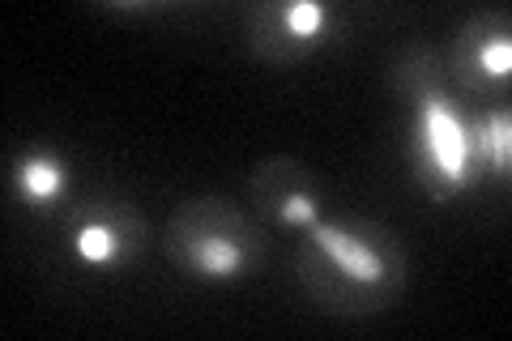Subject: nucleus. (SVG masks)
I'll return each instance as SVG.
<instances>
[{"label": "nucleus", "instance_id": "1", "mask_svg": "<svg viewBox=\"0 0 512 341\" xmlns=\"http://www.w3.org/2000/svg\"><path fill=\"white\" fill-rule=\"evenodd\" d=\"M295 278L329 316H376L402 299L410 261L389 226L372 218H316L299 243Z\"/></svg>", "mask_w": 512, "mask_h": 341}, {"label": "nucleus", "instance_id": "2", "mask_svg": "<svg viewBox=\"0 0 512 341\" xmlns=\"http://www.w3.org/2000/svg\"><path fill=\"white\" fill-rule=\"evenodd\" d=\"M393 77L414 103L410 162L419 184L436 201L466 192L478 180L474 137H470V116L461 111V103L453 99V90L444 81V64L431 52H410L406 60H397Z\"/></svg>", "mask_w": 512, "mask_h": 341}, {"label": "nucleus", "instance_id": "3", "mask_svg": "<svg viewBox=\"0 0 512 341\" xmlns=\"http://www.w3.org/2000/svg\"><path fill=\"white\" fill-rule=\"evenodd\" d=\"M163 248L192 282H235L261 265L265 239L231 197H188L171 209Z\"/></svg>", "mask_w": 512, "mask_h": 341}, {"label": "nucleus", "instance_id": "4", "mask_svg": "<svg viewBox=\"0 0 512 341\" xmlns=\"http://www.w3.org/2000/svg\"><path fill=\"white\" fill-rule=\"evenodd\" d=\"M329 22L333 9L320 0H269V5H252L244 13V35L265 64L286 69L329 39Z\"/></svg>", "mask_w": 512, "mask_h": 341}, {"label": "nucleus", "instance_id": "5", "mask_svg": "<svg viewBox=\"0 0 512 341\" xmlns=\"http://www.w3.org/2000/svg\"><path fill=\"white\" fill-rule=\"evenodd\" d=\"M444 73L474 99H487L512 77V26L508 13H474L453 35Z\"/></svg>", "mask_w": 512, "mask_h": 341}, {"label": "nucleus", "instance_id": "6", "mask_svg": "<svg viewBox=\"0 0 512 341\" xmlns=\"http://www.w3.org/2000/svg\"><path fill=\"white\" fill-rule=\"evenodd\" d=\"M150 226L128 201L94 197L73 209L69 222V243L77 252V261L86 265H128L146 252Z\"/></svg>", "mask_w": 512, "mask_h": 341}, {"label": "nucleus", "instance_id": "7", "mask_svg": "<svg viewBox=\"0 0 512 341\" xmlns=\"http://www.w3.org/2000/svg\"><path fill=\"white\" fill-rule=\"evenodd\" d=\"M248 197L256 214H265L278 226H312L325 205V184L320 175L291 154H269L248 175Z\"/></svg>", "mask_w": 512, "mask_h": 341}, {"label": "nucleus", "instance_id": "8", "mask_svg": "<svg viewBox=\"0 0 512 341\" xmlns=\"http://www.w3.org/2000/svg\"><path fill=\"white\" fill-rule=\"evenodd\" d=\"M13 184H18L22 201L30 209H52L69 192V167L52 150H30L18 167H13Z\"/></svg>", "mask_w": 512, "mask_h": 341}, {"label": "nucleus", "instance_id": "9", "mask_svg": "<svg viewBox=\"0 0 512 341\" xmlns=\"http://www.w3.org/2000/svg\"><path fill=\"white\" fill-rule=\"evenodd\" d=\"M474 137V162L478 175H508L512 167V111H487L483 120H470Z\"/></svg>", "mask_w": 512, "mask_h": 341}]
</instances>
